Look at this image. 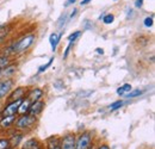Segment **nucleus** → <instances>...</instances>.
I'll return each instance as SVG.
<instances>
[{"label": "nucleus", "instance_id": "32", "mask_svg": "<svg viewBox=\"0 0 155 149\" xmlns=\"http://www.w3.org/2000/svg\"><path fill=\"white\" fill-rule=\"evenodd\" d=\"M75 2V0H68V2L66 4V5H68V4H74Z\"/></svg>", "mask_w": 155, "mask_h": 149}, {"label": "nucleus", "instance_id": "27", "mask_svg": "<svg viewBox=\"0 0 155 149\" xmlns=\"http://www.w3.org/2000/svg\"><path fill=\"white\" fill-rule=\"evenodd\" d=\"M72 45H73V43H72V42H69V43H68V45H67V48H66V50H64V54H63L64 57H67V56H68V53H69V50H71Z\"/></svg>", "mask_w": 155, "mask_h": 149}, {"label": "nucleus", "instance_id": "7", "mask_svg": "<svg viewBox=\"0 0 155 149\" xmlns=\"http://www.w3.org/2000/svg\"><path fill=\"white\" fill-rule=\"evenodd\" d=\"M43 108H44V101L37 100V101H35V103H32V104L30 105V109H29V111H28V114L36 117L38 113L42 112Z\"/></svg>", "mask_w": 155, "mask_h": 149}, {"label": "nucleus", "instance_id": "16", "mask_svg": "<svg viewBox=\"0 0 155 149\" xmlns=\"http://www.w3.org/2000/svg\"><path fill=\"white\" fill-rule=\"evenodd\" d=\"M15 72H16V67L15 66H10V65H7L4 69H1V74H5L6 76H11Z\"/></svg>", "mask_w": 155, "mask_h": 149}, {"label": "nucleus", "instance_id": "13", "mask_svg": "<svg viewBox=\"0 0 155 149\" xmlns=\"http://www.w3.org/2000/svg\"><path fill=\"white\" fill-rule=\"evenodd\" d=\"M30 105H31V103H30V100H29L28 98H26V99H23L21 103H20L19 108H18V112H17V113H19V114H25V113H28L29 109H30Z\"/></svg>", "mask_w": 155, "mask_h": 149}, {"label": "nucleus", "instance_id": "30", "mask_svg": "<svg viewBox=\"0 0 155 149\" xmlns=\"http://www.w3.org/2000/svg\"><path fill=\"white\" fill-rule=\"evenodd\" d=\"M92 0H82L81 1V5H86V4H88V2H91Z\"/></svg>", "mask_w": 155, "mask_h": 149}, {"label": "nucleus", "instance_id": "5", "mask_svg": "<svg viewBox=\"0 0 155 149\" xmlns=\"http://www.w3.org/2000/svg\"><path fill=\"white\" fill-rule=\"evenodd\" d=\"M75 135L74 134H67L60 140L61 149H75Z\"/></svg>", "mask_w": 155, "mask_h": 149}, {"label": "nucleus", "instance_id": "17", "mask_svg": "<svg viewBox=\"0 0 155 149\" xmlns=\"http://www.w3.org/2000/svg\"><path fill=\"white\" fill-rule=\"evenodd\" d=\"M21 138H23V136H21L20 134L19 135H15V136H12V137L8 140V141H10V144L13 146V147H15V146H18L19 142L21 141Z\"/></svg>", "mask_w": 155, "mask_h": 149}, {"label": "nucleus", "instance_id": "10", "mask_svg": "<svg viewBox=\"0 0 155 149\" xmlns=\"http://www.w3.org/2000/svg\"><path fill=\"white\" fill-rule=\"evenodd\" d=\"M15 121H16V114H13V116H5V117H2L0 119V127L2 129H8L15 123Z\"/></svg>", "mask_w": 155, "mask_h": 149}, {"label": "nucleus", "instance_id": "22", "mask_svg": "<svg viewBox=\"0 0 155 149\" xmlns=\"http://www.w3.org/2000/svg\"><path fill=\"white\" fill-rule=\"evenodd\" d=\"M142 94V91L141 90H135V91H130V92H128L127 93V98H136V97H138V95H141Z\"/></svg>", "mask_w": 155, "mask_h": 149}, {"label": "nucleus", "instance_id": "23", "mask_svg": "<svg viewBox=\"0 0 155 149\" xmlns=\"http://www.w3.org/2000/svg\"><path fill=\"white\" fill-rule=\"evenodd\" d=\"M80 35H81V32H80V31H75V32H73L72 35H69L67 39H68V42H72V43H74V42L77 41V38L79 37Z\"/></svg>", "mask_w": 155, "mask_h": 149}, {"label": "nucleus", "instance_id": "31", "mask_svg": "<svg viewBox=\"0 0 155 149\" xmlns=\"http://www.w3.org/2000/svg\"><path fill=\"white\" fill-rule=\"evenodd\" d=\"M96 51H97L98 54H101V55L104 54V50H103V49H99V48H98V49H97V50H96Z\"/></svg>", "mask_w": 155, "mask_h": 149}, {"label": "nucleus", "instance_id": "18", "mask_svg": "<svg viewBox=\"0 0 155 149\" xmlns=\"http://www.w3.org/2000/svg\"><path fill=\"white\" fill-rule=\"evenodd\" d=\"M7 65H10V58H8V56H6V55L0 56V69H4Z\"/></svg>", "mask_w": 155, "mask_h": 149}, {"label": "nucleus", "instance_id": "19", "mask_svg": "<svg viewBox=\"0 0 155 149\" xmlns=\"http://www.w3.org/2000/svg\"><path fill=\"white\" fill-rule=\"evenodd\" d=\"M54 62V57H51L49 61H48V63H45V65H43V66H41L38 68V73H43V72H45L50 66H51V63Z\"/></svg>", "mask_w": 155, "mask_h": 149}, {"label": "nucleus", "instance_id": "11", "mask_svg": "<svg viewBox=\"0 0 155 149\" xmlns=\"http://www.w3.org/2000/svg\"><path fill=\"white\" fill-rule=\"evenodd\" d=\"M21 149H42V147H41V144H39V142L37 140L30 138V140H28V141H25L23 143Z\"/></svg>", "mask_w": 155, "mask_h": 149}, {"label": "nucleus", "instance_id": "6", "mask_svg": "<svg viewBox=\"0 0 155 149\" xmlns=\"http://www.w3.org/2000/svg\"><path fill=\"white\" fill-rule=\"evenodd\" d=\"M12 87H13V80L12 79H5V80L0 81V100L8 95Z\"/></svg>", "mask_w": 155, "mask_h": 149}, {"label": "nucleus", "instance_id": "34", "mask_svg": "<svg viewBox=\"0 0 155 149\" xmlns=\"http://www.w3.org/2000/svg\"><path fill=\"white\" fill-rule=\"evenodd\" d=\"M6 149H12V148H6Z\"/></svg>", "mask_w": 155, "mask_h": 149}, {"label": "nucleus", "instance_id": "3", "mask_svg": "<svg viewBox=\"0 0 155 149\" xmlns=\"http://www.w3.org/2000/svg\"><path fill=\"white\" fill-rule=\"evenodd\" d=\"M92 143V135L91 132L81 134L75 141V149H88Z\"/></svg>", "mask_w": 155, "mask_h": 149}, {"label": "nucleus", "instance_id": "12", "mask_svg": "<svg viewBox=\"0 0 155 149\" xmlns=\"http://www.w3.org/2000/svg\"><path fill=\"white\" fill-rule=\"evenodd\" d=\"M47 148L48 149H61L60 138L56 136H51L47 140Z\"/></svg>", "mask_w": 155, "mask_h": 149}, {"label": "nucleus", "instance_id": "4", "mask_svg": "<svg viewBox=\"0 0 155 149\" xmlns=\"http://www.w3.org/2000/svg\"><path fill=\"white\" fill-rule=\"evenodd\" d=\"M21 100H23V99H20V100H15V101H10V103L2 109V111L0 112L1 117H5V116H13V114H16V113L18 112V108H19Z\"/></svg>", "mask_w": 155, "mask_h": 149}, {"label": "nucleus", "instance_id": "20", "mask_svg": "<svg viewBox=\"0 0 155 149\" xmlns=\"http://www.w3.org/2000/svg\"><path fill=\"white\" fill-rule=\"evenodd\" d=\"M8 32H10L8 26H6V28H0V42H2V41L6 38Z\"/></svg>", "mask_w": 155, "mask_h": 149}, {"label": "nucleus", "instance_id": "35", "mask_svg": "<svg viewBox=\"0 0 155 149\" xmlns=\"http://www.w3.org/2000/svg\"><path fill=\"white\" fill-rule=\"evenodd\" d=\"M115 1H117V0H115Z\"/></svg>", "mask_w": 155, "mask_h": 149}, {"label": "nucleus", "instance_id": "21", "mask_svg": "<svg viewBox=\"0 0 155 149\" xmlns=\"http://www.w3.org/2000/svg\"><path fill=\"white\" fill-rule=\"evenodd\" d=\"M123 104H124V101H123V100H117V101L112 103V104L110 105V110H111V111H115V110H117V109L122 108V106H123Z\"/></svg>", "mask_w": 155, "mask_h": 149}, {"label": "nucleus", "instance_id": "28", "mask_svg": "<svg viewBox=\"0 0 155 149\" xmlns=\"http://www.w3.org/2000/svg\"><path fill=\"white\" fill-rule=\"evenodd\" d=\"M142 5H143V0H135V7L136 8L142 7Z\"/></svg>", "mask_w": 155, "mask_h": 149}, {"label": "nucleus", "instance_id": "1", "mask_svg": "<svg viewBox=\"0 0 155 149\" xmlns=\"http://www.w3.org/2000/svg\"><path fill=\"white\" fill-rule=\"evenodd\" d=\"M35 39H36V36L34 34L25 35L20 39H18L13 45H11L7 51L11 53V54H21V53H24L25 50H28L31 47V44L35 42Z\"/></svg>", "mask_w": 155, "mask_h": 149}, {"label": "nucleus", "instance_id": "29", "mask_svg": "<svg viewBox=\"0 0 155 149\" xmlns=\"http://www.w3.org/2000/svg\"><path fill=\"white\" fill-rule=\"evenodd\" d=\"M98 149H110V147H109L107 144H103V146H100Z\"/></svg>", "mask_w": 155, "mask_h": 149}, {"label": "nucleus", "instance_id": "24", "mask_svg": "<svg viewBox=\"0 0 155 149\" xmlns=\"http://www.w3.org/2000/svg\"><path fill=\"white\" fill-rule=\"evenodd\" d=\"M114 19H115V16L110 13V15H106L103 17V22H104V24H111L114 22Z\"/></svg>", "mask_w": 155, "mask_h": 149}, {"label": "nucleus", "instance_id": "26", "mask_svg": "<svg viewBox=\"0 0 155 149\" xmlns=\"http://www.w3.org/2000/svg\"><path fill=\"white\" fill-rule=\"evenodd\" d=\"M143 23H144V26H146V28H150V26L153 25V23H154V22H153V17H147V18L144 19Z\"/></svg>", "mask_w": 155, "mask_h": 149}, {"label": "nucleus", "instance_id": "33", "mask_svg": "<svg viewBox=\"0 0 155 149\" xmlns=\"http://www.w3.org/2000/svg\"><path fill=\"white\" fill-rule=\"evenodd\" d=\"M0 75H1V69H0Z\"/></svg>", "mask_w": 155, "mask_h": 149}, {"label": "nucleus", "instance_id": "14", "mask_svg": "<svg viewBox=\"0 0 155 149\" xmlns=\"http://www.w3.org/2000/svg\"><path fill=\"white\" fill-rule=\"evenodd\" d=\"M62 37V32H60V34H51L50 35V38H49V42H50V44H51V49H53V51L56 49V47H58V44L60 43V39Z\"/></svg>", "mask_w": 155, "mask_h": 149}, {"label": "nucleus", "instance_id": "8", "mask_svg": "<svg viewBox=\"0 0 155 149\" xmlns=\"http://www.w3.org/2000/svg\"><path fill=\"white\" fill-rule=\"evenodd\" d=\"M25 94H26V88L25 87H17L12 93L8 95V101H15V100L24 99Z\"/></svg>", "mask_w": 155, "mask_h": 149}, {"label": "nucleus", "instance_id": "2", "mask_svg": "<svg viewBox=\"0 0 155 149\" xmlns=\"http://www.w3.org/2000/svg\"><path fill=\"white\" fill-rule=\"evenodd\" d=\"M15 125L17 129H21V130H25V129H29L31 128L35 123H36V117L34 116H30V114H20V117L18 119L15 121Z\"/></svg>", "mask_w": 155, "mask_h": 149}, {"label": "nucleus", "instance_id": "25", "mask_svg": "<svg viewBox=\"0 0 155 149\" xmlns=\"http://www.w3.org/2000/svg\"><path fill=\"white\" fill-rule=\"evenodd\" d=\"M10 146V141L7 138H0V149H6Z\"/></svg>", "mask_w": 155, "mask_h": 149}, {"label": "nucleus", "instance_id": "15", "mask_svg": "<svg viewBox=\"0 0 155 149\" xmlns=\"http://www.w3.org/2000/svg\"><path fill=\"white\" fill-rule=\"evenodd\" d=\"M131 90H133V87H131L130 84H124L123 86H120V87L117 90V94H118V95H124V94H127L128 92H130Z\"/></svg>", "mask_w": 155, "mask_h": 149}, {"label": "nucleus", "instance_id": "9", "mask_svg": "<svg viewBox=\"0 0 155 149\" xmlns=\"http://www.w3.org/2000/svg\"><path fill=\"white\" fill-rule=\"evenodd\" d=\"M42 97H43V91L41 88H34L32 91H30L28 93V99L30 100L31 104L35 103V101H37V100H41Z\"/></svg>", "mask_w": 155, "mask_h": 149}]
</instances>
